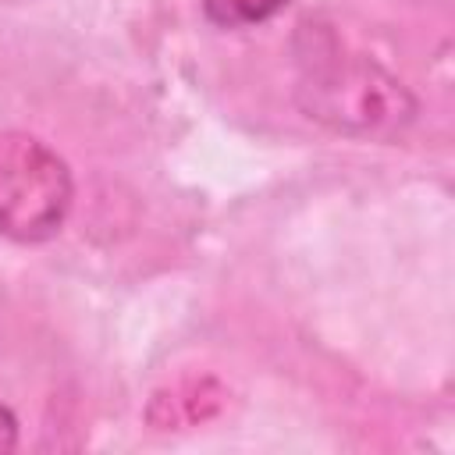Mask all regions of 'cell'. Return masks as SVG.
<instances>
[{"mask_svg": "<svg viewBox=\"0 0 455 455\" xmlns=\"http://www.w3.org/2000/svg\"><path fill=\"white\" fill-rule=\"evenodd\" d=\"M295 103L302 114L348 139H398L416 121V96L398 75L320 25H302L299 39Z\"/></svg>", "mask_w": 455, "mask_h": 455, "instance_id": "6da1fadb", "label": "cell"}, {"mask_svg": "<svg viewBox=\"0 0 455 455\" xmlns=\"http://www.w3.org/2000/svg\"><path fill=\"white\" fill-rule=\"evenodd\" d=\"M75 203L71 167L43 139L0 128V238L39 245L50 242Z\"/></svg>", "mask_w": 455, "mask_h": 455, "instance_id": "7a4b0ae2", "label": "cell"}, {"mask_svg": "<svg viewBox=\"0 0 455 455\" xmlns=\"http://www.w3.org/2000/svg\"><path fill=\"white\" fill-rule=\"evenodd\" d=\"M203 14L217 28H256L277 18L288 0H199Z\"/></svg>", "mask_w": 455, "mask_h": 455, "instance_id": "3957f363", "label": "cell"}, {"mask_svg": "<svg viewBox=\"0 0 455 455\" xmlns=\"http://www.w3.org/2000/svg\"><path fill=\"white\" fill-rule=\"evenodd\" d=\"M14 448H18V416L7 405H0V455H7Z\"/></svg>", "mask_w": 455, "mask_h": 455, "instance_id": "277c9868", "label": "cell"}]
</instances>
